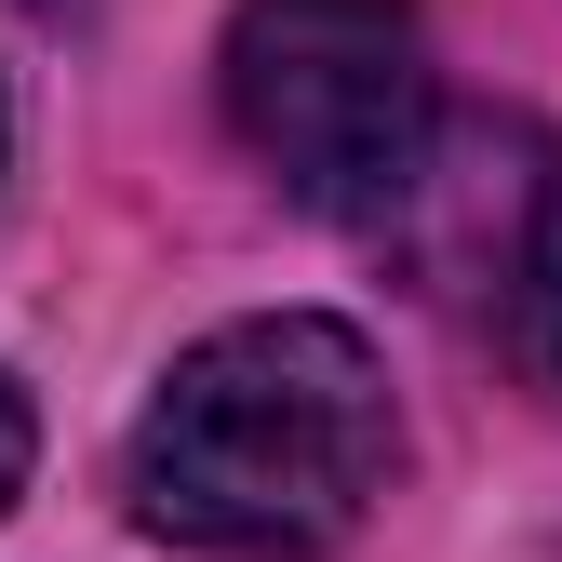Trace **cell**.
Here are the masks:
<instances>
[{
	"label": "cell",
	"mask_w": 562,
	"mask_h": 562,
	"mask_svg": "<svg viewBox=\"0 0 562 562\" xmlns=\"http://www.w3.org/2000/svg\"><path fill=\"white\" fill-rule=\"evenodd\" d=\"M27 456H41V415H27V389L0 375V509L27 496Z\"/></svg>",
	"instance_id": "4"
},
{
	"label": "cell",
	"mask_w": 562,
	"mask_h": 562,
	"mask_svg": "<svg viewBox=\"0 0 562 562\" xmlns=\"http://www.w3.org/2000/svg\"><path fill=\"white\" fill-rule=\"evenodd\" d=\"M402 482V402L362 322L255 308L175 348L121 442V496L161 549L201 562H322Z\"/></svg>",
	"instance_id": "1"
},
{
	"label": "cell",
	"mask_w": 562,
	"mask_h": 562,
	"mask_svg": "<svg viewBox=\"0 0 562 562\" xmlns=\"http://www.w3.org/2000/svg\"><path fill=\"white\" fill-rule=\"evenodd\" d=\"M496 335H509V362L562 402V148H536V175L509 188V228H496Z\"/></svg>",
	"instance_id": "3"
},
{
	"label": "cell",
	"mask_w": 562,
	"mask_h": 562,
	"mask_svg": "<svg viewBox=\"0 0 562 562\" xmlns=\"http://www.w3.org/2000/svg\"><path fill=\"white\" fill-rule=\"evenodd\" d=\"M215 94L295 215H402L442 148V54L415 0H241Z\"/></svg>",
	"instance_id": "2"
}]
</instances>
